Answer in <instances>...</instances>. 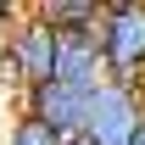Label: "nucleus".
<instances>
[{"instance_id":"obj_1","label":"nucleus","mask_w":145,"mask_h":145,"mask_svg":"<svg viewBox=\"0 0 145 145\" xmlns=\"http://www.w3.org/2000/svg\"><path fill=\"white\" fill-rule=\"evenodd\" d=\"M101 45H106L112 84H140L145 78V0H106Z\"/></svg>"},{"instance_id":"obj_2","label":"nucleus","mask_w":145,"mask_h":145,"mask_svg":"<svg viewBox=\"0 0 145 145\" xmlns=\"http://www.w3.org/2000/svg\"><path fill=\"white\" fill-rule=\"evenodd\" d=\"M140 123H145L140 84H112L106 78V84L95 89V101H89V134H84V140H95V145H134Z\"/></svg>"},{"instance_id":"obj_3","label":"nucleus","mask_w":145,"mask_h":145,"mask_svg":"<svg viewBox=\"0 0 145 145\" xmlns=\"http://www.w3.org/2000/svg\"><path fill=\"white\" fill-rule=\"evenodd\" d=\"M6 67L17 72L28 89L56 84V28L39 17L34 6H28V17H22L17 28H11V39H6Z\"/></svg>"},{"instance_id":"obj_4","label":"nucleus","mask_w":145,"mask_h":145,"mask_svg":"<svg viewBox=\"0 0 145 145\" xmlns=\"http://www.w3.org/2000/svg\"><path fill=\"white\" fill-rule=\"evenodd\" d=\"M56 84L95 95L106 84V45L101 28H56Z\"/></svg>"},{"instance_id":"obj_5","label":"nucleus","mask_w":145,"mask_h":145,"mask_svg":"<svg viewBox=\"0 0 145 145\" xmlns=\"http://www.w3.org/2000/svg\"><path fill=\"white\" fill-rule=\"evenodd\" d=\"M89 101L95 95L72 89V84H39V89H28V112H34L39 123H50L67 145L89 134Z\"/></svg>"},{"instance_id":"obj_6","label":"nucleus","mask_w":145,"mask_h":145,"mask_svg":"<svg viewBox=\"0 0 145 145\" xmlns=\"http://www.w3.org/2000/svg\"><path fill=\"white\" fill-rule=\"evenodd\" d=\"M34 11L50 28H101L106 22V0H39Z\"/></svg>"},{"instance_id":"obj_7","label":"nucleus","mask_w":145,"mask_h":145,"mask_svg":"<svg viewBox=\"0 0 145 145\" xmlns=\"http://www.w3.org/2000/svg\"><path fill=\"white\" fill-rule=\"evenodd\" d=\"M6 145H67V140H61V134H56L50 123H39L34 112H22V117H17V128H11V140H6Z\"/></svg>"},{"instance_id":"obj_8","label":"nucleus","mask_w":145,"mask_h":145,"mask_svg":"<svg viewBox=\"0 0 145 145\" xmlns=\"http://www.w3.org/2000/svg\"><path fill=\"white\" fill-rule=\"evenodd\" d=\"M134 145H145V123H140V134H134Z\"/></svg>"},{"instance_id":"obj_9","label":"nucleus","mask_w":145,"mask_h":145,"mask_svg":"<svg viewBox=\"0 0 145 145\" xmlns=\"http://www.w3.org/2000/svg\"><path fill=\"white\" fill-rule=\"evenodd\" d=\"M72 145H95V140H72Z\"/></svg>"}]
</instances>
